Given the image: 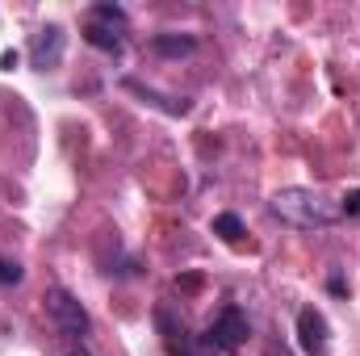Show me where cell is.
<instances>
[{"mask_svg": "<svg viewBox=\"0 0 360 356\" xmlns=\"http://www.w3.org/2000/svg\"><path fill=\"white\" fill-rule=\"evenodd\" d=\"M272 214L289 227H302V231H314V227H331L340 222V205H331L327 197H319L314 189H281L272 197Z\"/></svg>", "mask_w": 360, "mask_h": 356, "instance_id": "6da1fadb", "label": "cell"}, {"mask_svg": "<svg viewBox=\"0 0 360 356\" xmlns=\"http://www.w3.org/2000/svg\"><path fill=\"white\" fill-rule=\"evenodd\" d=\"M46 314H51V323L68 336V340H84L92 331V319L89 310L80 306V298L76 293H68V289H46Z\"/></svg>", "mask_w": 360, "mask_h": 356, "instance_id": "7a4b0ae2", "label": "cell"}, {"mask_svg": "<svg viewBox=\"0 0 360 356\" xmlns=\"http://www.w3.org/2000/svg\"><path fill=\"white\" fill-rule=\"evenodd\" d=\"M126 34V13L117 4H96L84 21V38H89L96 51H122V38Z\"/></svg>", "mask_w": 360, "mask_h": 356, "instance_id": "3957f363", "label": "cell"}, {"mask_svg": "<svg viewBox=\"0 0 360 356\" xmlns=\"http://www.w3.org/2000/svg\"><path fill=\"white\" fill-rule=\"evenodd\" d=\"M248 336H252L248 314H243L239 306H226V310L210 323V331H205V348H214V352H239V348L248 344Z\"/></svg>", "mask_w": 360, "mask_h": 356, "instance_id": "277c9868", "label": "cell"}, {"mask_svg": "<svg viewBox=\"0 0 360 356\" xmlns=\"http://www.w3.org/2000/svg\"><path fill=\"white\" fill-rule=\"evenodd\" d=\"M63 46H68V34H63L59 25L38 30L34 42H30V59H34V68H38V72H55V68L63 63Z\"/></svg>", "mask_w": 360, "mask_h": 356, "instance_id": "5b68a950", "label": "cell"}, {"mask_svg": "<svg viewBox=\"0 0 360 356\" xmlns=\"http://www.w3.org/2000/svg\"><path fill=\"white\" fill-rule=\"evenodd\" d=\"M297 344H302V352L306 356H323L327 352V319H323L314 306L297 310Z\"/></svg>", "mask_w": 360, "mask_h": 356, "instance_id": "8992f818", "label": "cell"}, {"mask_svg": "<svg viewBox=\"0 0 360 356\" xmlns=\"http://www.w3.org/2000/svg\"><path fill=\"white\" fill-rule=\"evenodd\" d=\"M155 323H160V331H164L168 352H172V356H193V344H188V336H184V323H180L168 306H160V310H155Z\"/></svg>", "mask_w": 360, "mask_h": 356, "instance_id": "52a82bcc", "label": "cell"}, {"mask_svg": "<svg viewBox=\"0 0 360 356\" xmlns=\"http://www.w3.org/2000/svg\"><path fill=\"white\" fill-rule=\"evenodd\" d=\"M151 46H155L160 55H188V51L197 46V38H188V34H155Z\"/></svg>", "mask_w": 360, "mask_h": 356, "instance_id": "ba28073f", "label": "cell"}, {"mask_svg": "<svg viewBox=\"0 0 360 356\" xmlns=\"http://www.w3.org/2000/svg\"><path fill=\"white\" fill-rule=\"evenodd\" d=\"M214 235H222L226 243H239L248 231H243V218H239V214H218V218H214Z\"/></svg>", "mask_w": 360, "mask_h": 356, "instance_id": "9c48e42d", "label": "cell"}, {"mask_svg": "<svg viewBox=\"0 0 360 356\" xmlns=\"http://www.w3.org/2000/svg\"><path fill=\"white\" fill-rule=\"evenodd\" d=\"M21 276H25V268L8 256H0V285H21Z\"/></svg>", "mask_w": 360, "mask_h": 356, "instance_id": "30bf717a", "label": "cell"}, {"mask_svg": "<svg viewBox=\"0 0 360 356\" xmlns=\"http://www.w3.org/2000/svg\"><path fill=\"white\" fill-rule=\"evenodd\" d=\"M340 214H348V218H360V189H352V193L344 197V205H340Z\"/></svg>", "mask_w": 360, "mask_h": 356, "instance_id": "8fae6325", "label": "cell"}, {"mask_svg": "<svg viewBox=\"0 0 360 356\" xmlns=\"http://www.w3.org/2000/svg\"><path fill=\"white\" fill-rule=\"evenodd\" d=\"M72 356H89V352H84V348H72Z\"/></svg>", "mask_w": 360, "mask_h": 356, "instance_id": "7c38bea8", "label": "cell"}]
</instances>
